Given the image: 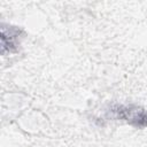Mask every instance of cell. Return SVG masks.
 I'll return each mask as SVG.
<instances>
[{
	"mask_svg": "<svg viewBox=\"0 0 147 147\" xmlns=\"http://www.w3.org/2000/svg\"><path fill=\"white\" fill-rule=\"evenodd\" d=\"M111 111L115 113L116 118L125 119L131 124H134L136 126H140V127L147 126V111L142 109H138V108L132 109L131 107L117 106L113 108Z\"/></svg>",
	"mask_w": 147,
	"mask_h": 147,
	"instance_id": "6da1fadb",
	"label": "cell"
}]
</instances>
